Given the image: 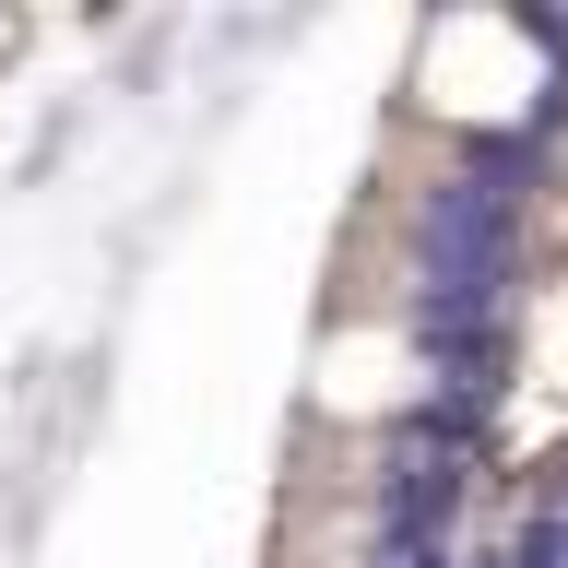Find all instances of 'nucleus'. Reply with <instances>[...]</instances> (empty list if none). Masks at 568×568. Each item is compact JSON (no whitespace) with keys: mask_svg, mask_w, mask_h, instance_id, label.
<instances>
[{"mask_svg":"<svg viewBox=\"0 0 568 568\" xmlns=\"http://www.w3.org/2000/svg\"><path fill=\"white\" fill-rule=\"evenodd\" d=\"M545 36L521 12H438L415 36V71H403V106L438 119V131H521L545 106Z\"/></svg>","mask_w":568,"mask_h":568,"instance_id":"nucleus-1","label":"nucleus"},{"mask_svg":"<svg viewBox=\"0 0 568 568\" xmlns=\"http://www.w3.org/2000/svg\"><path fill=\"white\" fill-rule=\"evenodd\" d=\"M415 390H426V344L403 320H379V308H344L320 332V355H308V403L332 426H390Z\"/></svg>","mask_w":568,"mask_h":568,"instance_id":"nucleus-2","label":"nucleus"}]
</instances>
